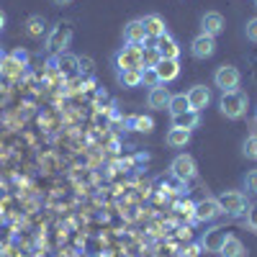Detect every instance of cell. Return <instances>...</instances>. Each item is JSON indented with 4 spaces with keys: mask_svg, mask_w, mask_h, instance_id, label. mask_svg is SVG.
<instances>
[{
    "mask_svg": "<svg viewBox=\"0 0 257 257\" xmlns=\"http://www.w3.org/2000/svg\"><path fill=\"white\" fill-rule=\"evenodd\" d=\"M247 105H249V95L244 90H231V93H221L219 100V111L221 116H226L229 121H239L247 113Z\"/></svg>",
    "mask_w": 257,
    "mask_h": 257,
    "instance_id": "6da1fadb",
    "label": "cell"
},
{
    "mask_svg": "<svg viewBox=\"0 0 257 257\" xmlns=\"http://www.w3.org/2000/svg\"><path fill=\"white\" fill-rule=\"evenodd\" d=\"M113 62H116V72H121V70H144L142 47H132V44L121 47V49L113 54Z\"/></svg>",
    "mask_w": 257,
    "mask_h": 257,
    "instance_id": "7a4b0ae2",
    "label": "cell"
},
{
    "mask_svg": "<svg viewBox=\"0 0 257 257\" xmlns=\"http://www.w3.org/2000/svg\"><path fill=\"white\" fill-rule=\"evenodd\" d=\"M239 82H242V75L234 64H221V67L213 72V85H216L221 93L239 90Z\"/></svg>",
    "mask_w": 257,
    "mask_h": 257,
    "instance_id": "3957f363",
    "label": "cell"
},
{
    "mask_svg": "<svg viewBox=\"0 0 257 257\" xmlns=\"http://www.w3.org/2000/svg\"><path fill=\"white\" fill-rule=\"evenodd\" d=\"M216 201H219L221 211L229 213V216H239V213H244L247 206H249L247 203V196H244L242 190H224Z\"/></svg>",
    "mask_w": 257,
    "mask_h": 257,
    "instance_id": "277c9868",
    "label": "cell"
},
{
    "mask_svg": "<svg viewBox=\"0 0 257 257\" xmlns=\"http://www.w3.org/2000/svg\"><path fill=\"white\" fill-rule=\"evenodd\" d=\"M221 206H219V201L216 198H201V201H196L193 203V221H201V224H208V221H216L219 216H221Z\"/></svg>",
    "mask_w": 257,
    "mask_h": 257,
    "instance_id": "5b68a950",
    "label": "cell"
},
{
    "mask_svg": "<svg viewBox=\"0 0 257 257\" xmlns=\"http://www.w3.org/2000/svg\"><path fill=\"white\" fill-rule=\"evenodd\" d=\"M170 173H173V178L180 180V183H190L198 175V165L190 155H178L173 162H170Z\"/></svg>",
    "mask_w": 257,
    "mask_h": 257,
    "instance_id": "8992f818",
    "label": "cell"
},
{
    "mask_svg": "<svg viewBox=\"0 0 257 257\" xmlns=\"http://www.w3.org/2000/svg\"><path fill=\"white\" fill-rule=\"evenodd\" d=\"M72 36H75V31H72V26L70 24H57L54 26V31L47 36V47L52 49V52H64L70 44H72Z\"/></svg>",
    "mask_w": 257,
    "mask_h": 257,
    "instance_id": "52a82bcc",
    "label": "cell"
},
{
    "mask_svg": "<svg viewBox=\"0 0 257 257\" xmlns=\"http://www.w3.org/2000/svg\"><path fill=\"white\" fill-rule=\"evenodd\" d=\"M190 54L196 59H208L216 54V39L213 36H206V34H198L196 39L190 41Z\"/></svg>",
    "mask_w": 257,
    "mask_h": 257,
    "instance_id": "ba28073f",
    "label": "cell"
},
{
    "mask_svg": "<svg viewBox=\"0 0 257 257\" xmlns=\"http://www.w3.org/2000/svg\"><path fill=\"white\" fill-rule=\"evenodd\" d=\"M188 103H190V111H203L208 108V103H211V90L206 88V85H193V88L185 93Z\"/></svg>",
    "mask_w": 257,
    "mask_h": 257,
    "instance_id": "9c48e42d",
    "label": "cell"
},
{
    "mask_svg": "<svg viewBox=\"0 0 257 257\" xmlns=\"http://www.w3.org/2000/svg\"><path fill=\"white\" fill-rule=\"evenodd\" d=\"M221 31H224V16L216 13V11H206V13L201 16V34L216 39Z\"/></svg>",
    "mask_w": 257,
    "mask_h": 257,
    "instance_id": "30bf717a",
    "label": "cell"
},
{
    "mask_svg": "<svg viewBox=\"0 0 257 257\" xmlns=\"http://www.w3.org/2000/svg\"><path fill=\"white\" fill-rule=\"evenodd\" d=\"M155 49L160 52V59H178L180 57V44L175 36L162 34L160 39H155Z\"/></svg>",
    "mask_w": 257,
    "mask_h": 257,
    "instance_id": "8fae6325",
    "label": "cell"
},
{
    "mask_svg": "<svg viewBox=\"0 0 257 257\" xmlns=\"http://www.w3.org/2000/svg\"><path fill=\"white\" fill-rule=\"evenodd\" d=\"M139 21H142V26H144V31H147V39H160L162 34H167L165 18L157 16V13H147V16L139 18Z\"/></svg>",
    "mask_w": 257,
    "mask_h": 257,
    "instance_id": "7c38bea8",
    "label": "cell"
},
{
    "mask_svg": "<svg viewBox=\"0 0 257 257\" xmlns=\"http://www.w3.org/2000/svg\"><path fill=\"white\" fill-rule=\"evenodd\" d=\"M155 72H157L160 82L167 85V82H173V80L180 77V62H178V59H160L157 67H155Z\"/></svg>",
    "mask_w": 257,
    "mask_h": 257,
    "instance_id": "4fadbf2b",
    "label": "cell"
},
{
    "mask_svg": "<svg viewBox=\"0 0 257 257\" xmlns=\"http://www.w3.org/2000/svg\"><path fill=\"white\" fill-rule=\"evenodd\" d=\"M123 41H126V44H132V47H142L144 41H147V31H144L139 18L128 21V24L123 26Z\"/></svg>",
    "mask_w": 257,
    "mask_h": 257,
    "instance_id": "5bb4252c",
    "label": "cell"
},
{
    "mask_svg": "<svg viewBox=\"0 0 257 257\" xmlns=\"http://www.w3.org/2000/svg\"><path fill=\"white\" fill-rule=\"evenodd\" d=\"M216 254H221V257H247V249H244V244H242L239 237H234V234H226Z\"/></svg>",
    "mask_w": 257,
    "mask_h": 257,
    "instance_id": "9a60e30c",
    "label": "cell"
},
{
    "mask_svg": "<svg viewBox=\"0 0 257 257\" xmlns=\"http://www.w3.org/2000/svg\"><path fill=\"white\" fill-rule=\"evenodd\" d=\"M170 95H173V93H170L165 85H157V88H152L147 93V105L152 111H165L167 103H170Z\"/></svg>",
    "mask_w": 257,
    "mask_h": 257,
    "instance_id": "2e32d148",
    "label": "cell"
},
{
    "mask_svg": "<svg viewBox=\"0 0 257 257\" xmlns=\"http://www.w3.org/2000/svg\"><path fill=\"white\" fill-rule=\"evenodd\" d=\"M173 126H175V128H185V132H193V128L201 126V113H198V111L178 113V116H173Z\"/></svg>",
    "mask_w": 257,
    "mask_h": 257,
    "instance_id": "e0dca14e",
    "label": "cell"
},
{
    "mask_svg": "<svg viewBox=\"0 0 257 257\" xmlns=\"http://www.w3.org/2000/svg\"><path fill=\"white\" fill-rule=\"evenodd\" d=\"M165 144L170 147V149H183V147H188L190 144V132H185V128H170V132L165 134Z\"/></svg>",
    "mask_w": 257,
    "mask_h": 257,
    "instance_id": "ac0fdd59",
    "label": "cell"
},
{
    "mask_svg": "<svg viewBox=\"0 0 257 257\" xmlns=\"http://www.w3.org/2000/svg\"><path fill=\"white\" fill-rule=\"evenodd\" d=\"M24 31L31 36V39H41L47 31V18L44 16H29L26 24H24Z\"/></svg>",
    "mask_w": 257,
    "mask_h": 257,
    "instance_id": "d6986e66",
    "label": "cell"
},
{
    "mask_svg": "<svg viewBox=\"0 0 257 257\" xmlns=\"http://www.w3.org/2000/svg\"><path fill=\"white\" fill-rule=\"evenodd\" d=\"M116 80H118V85L121 88H139L142 85V70H121V72H116Z\"/></svg>",
    "mask_w": 257,
    "mask_h": 257,
    "instance_id": "ffe728a7",
    "label": "cell"
},
{
    "mask_svg": "<svg viewBox=\"0 0 257 257\" xmlns=\"http://www.w3.org/2000/svg\"><path fill=\"white\" fill-rule=\"evenodd\" d=\"M167 111H170V116H178V113H185V111H190V103H188L185 93H175V95H170Z\"/></svg>",
    "mask_w": 257,
    "mask_h": 257,
    "instance_id": "44dd1931",
    "label": "cell"
},
{
    "mask_svg": "<svg viewBox=\"0 0 257 257\" xmlns=\"http://www.w3.org/2000/svg\"><path fill=\"white\" fill-rule=\"evenodd\" d=\"M224 237H226V231H224V229H211L206 237H203V247H206V252H219Z\"/></svg>",
    "mask_w": 257,
    "mask_h": 257,
    "instance_id": "7402d4cb",
    "label": "cell"
},
{
    "mask_svg": "<svg viewBox=\"0 0 257 257\" xmlns=\"http://www.w3.org/2000/svg\"><path fill=\"white\" fill-rule=\"evenodd\" d=\"M242 155H244L247 160H254V162H257V134H249V137L244 139V144H242Z\"/></svg>",
    "mask_w": 257,
    "mask_h": 257,
    "instance_id": "603a6c76",
    "label": "cell"
},
{
    "mask_svg": "<svg viewBox=\"0 0 257 257\" xmlns=\"http://www.w3.org/2000/svg\"><path fill=\"white\" fill-rule=\"evenodd\" d=\"M142 85H144V88H149V90L157 88V85H162L160 77H157V72H155V67H144L142 70Z\"/></svg>",
    "mask_w": 257,
    "mask_h": 257,
    "instance_id": "cb8c5ba5",
    "label": "cell"
},
{
    "mask_svg": "<svg viewBox=\"0 0 257 257\" xmlns=\"http://www.w3.org/2000/svg\"><path fill=\"white\" fill-rule=\"evenodd\" d=\"M142 62H144V67H157L160 52H157L155 47H144V49H142Z\"/></svg>",
    "mask_w": 257,
    "mask_h": 257,
    "instance_id": "d4e9b609",
    "label": "cell"
},
{
    "mask_svg": "<svg viewBox=\"0 0 257 257\" xmlns=\"http://www.w3.org/2000/svg\"><path fill=\"white\" fill-rule=\"evenodd\" d=\"M128 126L134 128V132H152V118H144V116H134L132 121H128Z\"/></svg>",
    "mask_w": 257,
    "mask_h": 257,
    "instance_id": "484cf974",
    "label": "cell"
},
{
    "mask_svg": "<svg viewBox=\"0 0 257 257\" xmlns=\"http://www.w3.org/2000/svg\"><path fill=\"white\" fill-rule=\"evenodd\" d=\"M244 190L249 193V196H257V167L244 175Z\"/></svg>",
    "mask_w": 257,
    "mask_h": 257,
    "instance_id": "4316f807",
    "label": "cell"
},
{
    "mask_svg": "<svg viewBox=\"0 0 257 257\" xmlns=\"http://www.w3.org/2000/svg\"><path fill=\"white\" fill-rule=\"evenodd\" d=\"M244 36H247V41L257 44V16L247 21V26H244Z\"/></svg>",
    "mask_w": 257,
    "mask_h": 257,
    "instance_id": "83f0119b",
    "label": "cell"
},
{
    "mask_svg": "<svg viewBox=\"0 0 257 257\" xmlns=\"http://www.w3.org/2000/svg\"><path fill=\"white\" fill-rule=\"evenodd\" d=\"M244 213H247V226L257 234V203H249Z\"/></svg>",
    "mask_w": 257,
    "mask_h": 257,
    "instance_id": "f1b7e54d",
    "label": "cell"
},
{
    "mask_svg": "<svg viewBox=\"0 0 257 257\" xmlns=\"http://www.w3.org/2000/svg\"><path fill=\"white\" fill-rule=\"evenodd\" d=\"M77 62H80V59H75V57H67V54H64V57H59V67H62L64 72H72Z\"/></svg>",
    "mask_w": 257,
    "mask_h": 257,
    "instance_id": "f546056e",
    "label": "cell"
},
{
    "mask_svg": "<svg viewBox=\"0 0 257 257\" xmlns=\"http://www.w3.org/2000/svg\"><path fill=\"white\" fill-rule=\"evenodd\" d=\"M11 59H16L18 64H24V67H26V62H29V52H26V49H16V52L11 54Z\"/></svg>",
    "mask_w": 257,
    "mask_h": 257,
    "instance_id": "4dcf8cb0",
    "label": "cell"
},
{
    "mask_svg": "<svg viewBox=\"0 0 257 257\" xmlns=\"http://www.w3.org/2000/svg\"><path fill=\"white\" fill-rule=\"evenodd\" d=\"M18 67H24V64H18L16 59H6V72H8V75L16 77V75H18Z\"/></svg>",
    "mask_w": 257,
    "mask_h": 257,
    "instance_id": "1f68e13d",
    "label": "cell"
},
{
    "mask_svg": "<svg viewBox=\"0 0 257 257\" xmlns=\"http://www.w3.org/2000/svg\"><path fill=\"white\" fill-rule=\"evenodd\" d=\"M57 8H64V6H72V0H52Z\"/></svg>",
    "mask_w": 257,
    "mask_h": 257,
    "instance_id": "d6a6232c",
    "label": "cell"
},
{
    "mask_svg": "<svg viewBox=\"0 0 257 257\" xmlns=\"http://www.w3.org/2000/svg\"><path fill=\"white\" fill-rule=\"evenodd\" d=\"M3 26H6V13L0 11V31H3Z\"/></svg>",
    "mask_w": 257,
    "mask_h": 257,
    "instance_id": "836d02e7",
    "label": "cell"
},
{
    "mask_svg": "<svg viewBox=\"0 0 257 257\" xmlns=\"http://www.w3.org/2000/svg\"><path fill=\"white\" fill-rule=\"evenodd\" d=\"M254 8H257V0H254Z\"/></svg>",
    "mask_w": 257,
    "mask_h": 257,
    "instance_id": "e575fe53",
    "label": "cell"
}]
</instances>
